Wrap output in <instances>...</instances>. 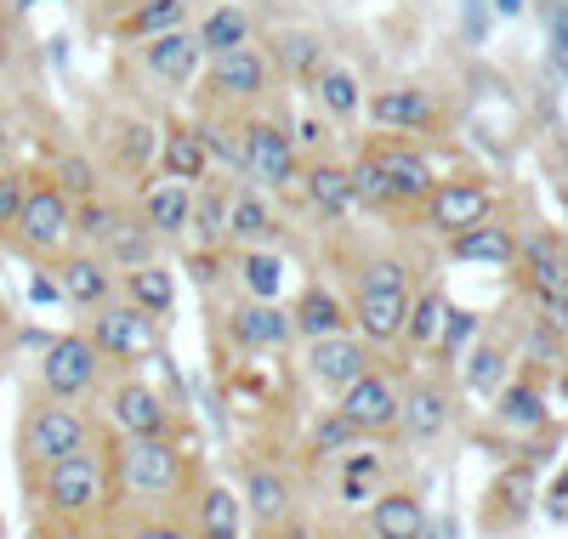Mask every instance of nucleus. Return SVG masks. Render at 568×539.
I'll list each match as a JSON object with an SVG mask.
<instances>
[{
    "label": "nucleus",
    "mask_w": 568,
    "mask_h": 539,
    "mask_svg": "<svg viewBox=\"0 0 568 539\" xmlns=\"http://www.w3.org/2000/svg\"><path fill=\"white\" fill-rule=\"evenodd\" d=\"M103 455L120 488V506H154V511H182V495L200 471V455L182 437H114L103 431Z\"/></svg>",
    "instance_id": "1"
},
{
    "label": "nucleus",
    "mask_w": 568,
    "mask_h": 539,
    "mask_svg": "<svg viewBox=\"0 0 568 539\" xmlns=\"http://www.w3.org/2000/svg\"><path fill=\"white\" fill-rule=\"evenodd\" d=\"M18 477H23V495H29L34 517L103 522L120 506V488H114V471H109V455H103V437L91 449H80V455H63L52 466H34V471H18Z\"/></svg>",
    "instance_id": "2"
},
{
    "label": "nucleus",
    "mask_w": 568,
    "mask_h": 539,
    "mask_svg": "<svg viewBox=\"0 0 568 539\" xmlns=\"http://www.w3.org/2000/svg\"><path fill=\"white\" fill-rule=\"evenodd\" d=\"M103 437V420L85 415L80 404H63V398H45V391H29L23 409H18V471H34V466H52L63 455H80Z\"/></svg>",
    "instance_id": "3"
},
{
    "label": "nucleus",
    "mask_w": 568,
    "mask_h": 539,
    "mask_svg": "<svg viewBox=\"0 0 568 539\" xmlns=\"http://www.w3.org/2000/svg\"><path fill=\"white\" fill-rule=\"evenodd\" d=\"M7 244H12L18 256H29L34 267H52L69 244H74V200H69V193L45 176V171L29 176L23 211H18V227H12Z\"/></svg>",
    "instance_id": "4"
},
{
    "label": "nucleus",
    "mask_w": 568,
    "mask_h": 539,
    "mask_svg": "<svg viewBox=\"0 0 568 539\" xmlns=\"http://www.w3.org/2000/svg\"><path fill=\"white\" fill-rule=\"evenodd\" d=\"M103 380H109V364H103L98 347H91L85 329H58V335L40 340L34 391H45V398H63V404H85Z\"/></svg>",
    "instance_id": "5"
},
{
    "label": "nucleus",
    "mask_w": 568,
    "mask_h": 539,
    "mask_svg": "<svg viewBox=\"0 0 568 539\" xmlns=\"http://www.w3.org/2000/svg\"><path fill=\"white\" fill-rule=\"evenodd\" d=\"M240 176L262 193H296V176H302V149L284 120L273 114H251L240 120Z\"/></svg>",
    "instance_id": "6"
},
{
    "label": "nucleus",
    "mask_w": 568,
    "mask_h": 539,
    "mask_svg": "<svg viewBox=\"0 0 568 539\" xmlns=\"http://www.w3.org/2000/svg\"><path fill=\"white\" fill-rule=\"evenodd\" d=\"M103 391V431H114V437H182V426H176V404L165 398L160 386H149L142 375H131V369H120L109 386H98Z\"/></svg>",
    "instance_id": "7"
},
{
    "label": "nucleus",
    "mask_w": 568,
    "mask_h": 539,
    "mask_svg": "<svg viewBox=\"0 0 568 539\" xmlns=\"http://www.w3.org/2000/svg\"><path fill=\"white\" fill-rule=\"evenodd\" d=\"M85 335H91V347L103 353L109 369H136V364L160 358V318H149L142 307H131L125 296L91 307Z\"/></svg>",
    "instance_id": "8"
},
{
    "label": "nucleus",
    "mask_w": 568,
    "mask_h": 539,
    "mask_svg": "<svg viewBox=\"0 0 568 539\" xmlns=\"http://www.w3.org/2000/svg\"><path fill=\"white\" fill-rule=\"evenodd\" d=\"M187 533L194 539H245L251 517H245V500H240V488H233L227 477H216L205 460L194 471V482H187V495H182V511Z\"/></svg>",
    "instance_id": "9"
},
{
    "label": "nucleus",
    "mask_w": 568,
    "mask_h": 539,
    "mask_svg": "<svg viewBox=\"0 0 568 539\" xmlns=\"http://www.w3.org/2000/svg\"><path fill=\"white\" fill-rule=\"evenodd\" d=\"M200 85L216 109H262L267 91H273V63H267L262 45H240V52L205 58Z\"/></svg>",
    "instance_id": "10"
},
{
    "label": "nucleus",
    "mask_w": 568,
    "mask_h": 539,
    "mask_svg": "<svg viewBox=\"0 0 568 539\" xmlns=\"http://www.w3.org/2000/svg\"><path fill=\"white\" fill-rule=\"evenodd\" d=\"M455 426V386L438 369H420L398 386V431L409 437L415 449L438 444V437Z\"/></svg>",
    "instance_id": "11"
},
{
    "label": "nucleus",
    "mask_w": 568,
    "mask_h": 539,
    "mask_svg": "<svg viewBox=\"0 0 568 539\" xmlns=\"http://www.w3.org/2000/svg\"><path fill=\"white\" fill-rule=\"evenodd\" d=\"M415 211H420V222L433 233L455 238V233H466V227H478V222L495 216V187L484 176H438L433 193H426Z\"/></svg>",
    "instance_id": "12"
},
{
    "label": "nucleus",
    "mask_w": 568,
    "mask_h": 539,
    "mask_svg": "<svg viewBox=\"0 0 568 539\" xmlns=\"http://www.w3.org/2000/svg\"><path fill=\"white\" fill-rule=\"evenodd\" d=\"M364 160L387 176V193H393L398 211H415L426 193H433V182H438L433 160L415 149V136H387V131H382L375 142H364Z\"/></svg>",
    "instance_id": "13"
},
{
    "label": "nucleus",
    "mask_w": 568,
    "mask_h": 539,
    "mask_svg": "<svg viewBox=\"0 0 568 539\" xmlns=\"http://www.w3.org/2000/svg\"><path fill=\"white\" fill-rule=\"evenodd\" d=\"M336 415L353 426V437H393L398 431V380L382 369V364H369L342 398H336Z\"/></svg>",
    "instance_id": "14"
},
{
    "label": "nucleus",
    "mask_w": 568,
    "mask_h": 539,
    "mask_svg": "<svg viewBox=\"0 0 568 539\" xmlns=\"http://www.w3.org/2000/svg\"><path fill=\"white\" fill-rule=\"evenodd\" d=\"M240 500H245V517H251V528H262V539L278 528V522H291L296 511H302V500H296V477L284 471L278 460H245V471H240Z\"/></svg>",
    "instance_id": "15"
},
{
    "label": "nucleus",
    "mask_w": 568,
    "mask_h": 539,
    "mask_svg": "<svg viewBox=\"0 0 568 539\" xmlns=\"http://www.w3.org/2000/svg\"><path fill=\"white\" fill-rule=\"evenodd\" d=\"M364 114L375 131H387V136H426V131H438V96L415 85V80H398V85H382V91H369L364 96Z\"/></svg>",
    "instance_id": "16"
},
{
    "label": "nucleus",
    "mask_w": 568,
    "mask_h": 539,
    "mask_svg": "<svg viewBox=\"0 0 568 539\" xmlns=\"http://www.w3.org/2000/svg\"><path fill=\"white\" fill-rule=\"evenodd\" d=\"M302 375H307V386H318V391H329V398H342V391L375 364V353L364 347V340L353 335V329H342V335H318V340H302Z\"/></svg>",
    "instance_id": "17"
},
{
    "label": "nucleus",
    "mask_w": 568,
    "mask_h": 539,
    "mask_svg": "<svg viewBox=\"0 0 568 539\" xmlns=\"http://www.w3.org/2000/svg\"><path fill=\"white\" fill-rule=\"evenodd\" d=\"M52 278H58L63 307H74V313H91V307L120 296V273L98 251H85V244H69V251L52 262Z\"/></svg>",
    "instance_id": "18"
},
{
    "label": "nucleus",
    "mask_w": 568,
    "mask_h": 539,
    "mask_svg": "<svg viewBox=\"0 0 568 539\" xmlns=\"http://www.w3.org/2000/svg\"><path fill=\"white\" fill-rule=\"evenodd\" d=\"M136 69L160 85H171V91H187L205 69V52H200L194 29H171V34H154V40H136Z\"/></svg>",
    "instance_id": "19"
},
{
    "label": "nucleus",
    "mask_w": 568,
    "mask_h": 539,
    "mask_svg": "<svg viewBox=\"0 0 568 539\" xmlns=\"http://www.w3.org/2000/svg\"><path fill=\"white\" fill-rule=\"evenodd\" d=\"M535 500H540V477H535V466H506V471H495V482H489V495H484V533H517L529 517H535Z\"/></svg>",
    "instance_id": "20"
},
{
    "label": "nucleus",
    "mask_w": 568,
    "mask_h": 539,
    "mask_svg": "<svg viewBox=\"0 0 568 539\" xmlns=\"http://www.w3.org/2000/svg\"><path fill=\"white\" fill-rule=\"evenodd\" d=\"M136 222L160 238V251H165V244H187V222H194V187L171 182V176H154L149 187L136 193Z\"/></svg>",
    "instance_id": "21"
},
{
    "label": "nucleus",
    "mask_w": 568,
    "mask_h": 539,
    "mask_svg": "<svg viewBox=\"0 0 568 539\" xmlns=\"http://www.w3.org/2000/svg\"><path fill=\"white\" fill-rule=\"evenodd\" d=\"M404 313H409V296H398V289H353L347 296V324L364 347H398Z\"/></svg>",
    "instance_id": "22"
},
{
    "label": "nucleus",
    "mask_w": 568,
    "mask_h": 539,
    "mask_svg": "<svg viewBox=\"0 0 568 539\" xmlns=\"http://www.w3.org/2000/svg\"><path fill=\"white\" fill-rule=\"evenodd\" d=\"M227 335H233V347H245V353H284L296 340L291 313L278 302H251V296H240L227 307Z\"/></svg>",
    "instance_id": "23"
},
{
    "label": "nucleus",
    "mask_w": 568,
    "mask_h": 539,
    "mask_svg": "<svg viewBox=\"0 0 568 539\" xmlns=\"http://www.w3.org/2000/svg\"><path fill=\"white\" fill-rule=\"evenodd\" d=\"M296 193H302V205H307L318 222H347V216L358 211V205H353V176H347V165L329 160V154H318L313 165H302Z\"/></svg>",
    "instance_id": "24"
},
{
    "label": "nucleus",
    "mask_w": 568,
    "mask_h": 539,
    "mask_svg": "<svg viewBox=\"0 0 568 539\" xmlns=\"http://www.w3.org/2000/svg\"><path fill=\"white\" fill-rule=\"evenodd\" d=\"M364 528H369V539H426L433 533V522H426V500L415 495V488H404V482L382 488V495L369 500Z\"/></svg>",
    "instance_id": "25"
},
{
    "label": "nucleus",
    "mask_w": 568,
    "mask_h": 539,
    "mask_svg": "<svg viewBox=\"0 0 568 539\" xmlns=\"http://www.w3.org/2000/svg\"><path fill=\"white\" fill-rule=\"evenodd\" d=\"M517 273H524L529 296H568V244L557 233H535V238H517Z\"/></svg>",
    "instance_id": "26"
},
{
    "label": "nucleus",
    "mask_w": 568,
    "mask_h": 539,
    "mask_svg": "<svg viewBox=\"0 0 568 539\" xmlns=\"http://www.w3.org/2000/svg\"><path fill=\"white\" fill-rule=\"evenodd\" d=\"M154 165H160V176L187 182V187L211 182V171H216V165H211V154H205V136H200V125H187V120H171V125L160 131Z\"/></svg>",
    "instance_id": "27"
},
{
    "label": "nucleus",
    "mask_w": 568,
    "mask_h": 539,
    "mask_svg": "<svg viewBox=\"0 0 568 539\" xmlns=\"http://www.w3.org/2000/svg\"><path fill=\"white\" fill-rule=\"evenodd\" d=\"M200 40L205 58H222V52H240V45H256V12L245 7V0H211L200 23H187Z\"/></svg>",
    "instance_id": "28"
},
{
    "label": "nucleus",
    "mask_w": 568,
    "mask_h": 539,
    "mask_svg": "<svg viewBox=\"0 0 568 539\" xmlns=\"http://www.w3.org/2000/svg\"><path fill=\"white\" fill-rule=\"evenodd\" d=\"M227 256V273H233V284H240V296H251V302H278L284 296V256L273 251V244H233V251H222Z\"/></svg>",
    "instance_id": "29"
},
{
    "label": "nucleus",
    "mask_w": 568,
    "mask_h": 539,
    "mask_svg": "<svg viewBox=\"0 0 568 539\" xmlns=\"http://www.w3.org/2000/svg\"><path fill=\"white\" fill-rule=\"evenodd\" d=\"M495 420L506 431H540L551 420V391L535 375H506L495 391Z\"/></svg>",
    "instance_id": "30"
},
{
    "label": "nucleus",
    "mask_w": 568,
    "mask_h": 539,
    "mask_svg": "<svg viewBox=\"0 0 568 539\" xmlns=\"http://www.w3.org/2000/svg\"><path fill=\"white\" fill-rule=\"evenodd\" d=\"M278 211H273V193L262 187H233L227 193V244H273L278 238Z\"/></svg>",
    "instance_id": "31"
},
{
    "label": "nucleus",
    "mask_w": 568,
    "mask_h": 539,
    "mask_svg": "<svg viewBox=\"0 0 568 539\" xmlns=\"http://www.w3.org/2000/svg\"><path fill=\"white\" fill-rule=\"evenodd\" d=\"M291 313V329H296V340H318V335H342V329H353L347 324V302L336 296L329 284H302V296L284 307Z\"/></svg>",
    "instance_id": "32"
},
{
    "label": "nucleus",
    "mask_w": 568,
    "mask_h": 539,
    "mask_svg": "<svg viewBox=\"0 0 568 539\" xmlns=\"http://www.w3.org/2000/svg\"><path fill=\"white\" fill-rule=\"evenodd\" d=\"M307 91H313V103L336 120V125H347V120L364 114V80H358L347 63H329V58H324V63L313 69Z\"/></svg>",
    "instance_id": "33"
},
{
    "label": "nucleus",
    "mask_w": 568,
    "mask_h": 539,
    "mask_svg": "<svg viewBox=\"0 0 568 539\" xmlns=\"http://www.w3.org/2000/svg\"><path fill=\"white\" fill-rule=\"evenodd\" d=\"M387 471H393V455L375 449L369 437H358L353 449H342V500L347 506H364L387 488Z\"/></svg>",
    "instance_id": "34"
},
{
    "label": "nucleus",
    "mask_w": 568,
    "mask_h": 539,
    "mask_svg": "<svg viewBox=\"0 0 568 539\" xmlns=\"http://www.w3.org/2000/svg\"><path fill=\"white\" fill-rule=\"evenodd\" d=\"M449 256L466 262V267H511L517 262V233L506 222H478V227H466L449 238Z\"/></svg>",
    "instance_id": "35"
},
{
    "label": "nucleus",
    "mask_w": 568,
    "mask_h": 539,
    "mask_svg": "<svg viewBox=\"0 0 568 539\" xmlns=\"http://www.w3.org/2000/svg\"><path fill=\"white\" fill-rule=\"evenodd\" d=\"M120 296L131 302V307H142L149 318H171L176 313V273L165 267V262H142V267H131V273H120Z\"/></svg>",
    "instance_id": "36"
},
{
    "label": "nucleus",
    "mask_w": 568,
    "mask_h": 539,
    "mask_svg": "<svg viewBox=\"0 0 568 539\" xmlns=\"http://www.w3.org/2000/svg\"><path fill=\"white\" fill-rule=\"evenodd\" d=\"M444 318H449V296H444V284H415L409 289V313H404V340L398 347H409V353H433V340H438V329H444Z\"/></svg>",
    "instance_id": "37"
},
{
    "label": "nucleus",
    "mask_w": 568,
    "mask_h": 539,
    "mask_svg": "<svg viewBox=\"0 0 568 539\" xmlns=\"http://www.w3.org/2000/svg\"><path fill=\"white\" fill-rule=\"evenodd\" d=\"M98 528H103V539H194L176 511H154V506H136V511L114 506Z\"/></svg>",
    "instance_id": "38"
},
{
    "label": "nucleus",
    "mask_w": 568,
    "mask_h": 539,
    "mask_svg": "<svg viewBox=\"0 0 568 539\" xmlns=\"http://www.w3.org/2000/svg\"><path fill=\"white\" fill-rule=\"evenodd\" d=\"M98 256L114 267V273H131V267H142V262H160V238L142 227L131 211H120V222H114V233L98 244Z\"/></svg>",
    "instance_id": "39"
},
{
    "label": "nucleus",
    "mask_w": 568,
    "mask_h": 539,
    "mask_svg": "<svg viewBox=\"0 0 568 539\" xmlns=\"http://www.w3.org/2000/svg\"><path fill=\"white\" fill-rule=\"evenodd\" d=\"M109 149H114V171L120 176H142L154 165V149H160V131L149 125V120H136V114H120L114 125H109Z\"/></svg>",
    "instance_id": "40"
},
{
    "label": "nucleus",
    "mask_w": 568,
    "mask_h": 539,
    "mask_svg": "<svg viewBox=\"0 0 568 539\" xmlns=\"http://www.w3.org/2000/svg\"><path fill=\"white\" fill-rule=\"evenodd\" d=\"M187 23H194V0H136L120 18V40H154V34H171Z\"/></svg>",
    "instance_id": "41"
},
{
    "label": "nucleus",
    "mask_w": 568,
    "mask_h": 539,
    "mask_svg": "<svg viewBox=\"0 0 568 539\" xmlns=\"http://www.w3.org/2000/svg\"><path fill=\"white\" fill-rule=\"evenodd\" d=\"M506 375H511V353L500 347V340H471V347L460 353V386L478 391V398H495Z\"/></svg>",
    "instance_id": "42"
},
{
    "label": "nucleus",
    "mask_w": 568,
    "mask_h": 539,
    "mask_svg": "<svg viewBox=\"0 0 568 539\" xmlns=\"http://www.w3.org/2000/svg\"><path fill=\"white\" fill-rule=\"evenodd\" d=\"M478 329H484V318L471 313V307H455L449 302V318H444V329H438V340H433V364H444V369H455L460 364V353L471 347V340H478Z\"/></svg>",
    "instance_id": "43"
},
{
    "label": "nucleus",
    "mask_w": 568,
    "mask_h": 539,
    "mask_svg": "<svg viewBox=\"0 0 568 539\" xmlns=\"http://www.w3.org/2000/svg\"><path fill=\"white\" fill-rule=\"evenodd\" d=\"M120 222V205L109 200V193H85V200H74V244H85V251H98V244L114 233Z\"/></svg>",
    "instance_id": "44"
},
{
    "label": "nucleus",
    "mask_w": 568,
    "mask_h": 539,
    "mask_svg": "<svg viewBox=\"0 0 568 539\" xmlns=\"http://www.w3.org/2000/svg\"><path fill=\"white\" fill-rule=\"evenodd\" d=\"M267 63H273V74H296V80L307 85L313 69L324 63V45H318L313 34H296V29H291V34H273V58H267Z\"/></svg>",
    "instance_id": "45"
},
{
    "label": "nucleus",
    "mask_w": 568,
    "mask_h": 539,
    "mask_svg": "<svg viewBox=\"0 0 568 539\" xmlns=\"http://www.w3.org/2000/svg\"><path fill=\"white\" fill-rule=\"evenodd\" d=\"M353 289H398V296H409V289H415V267L404 256H393V251L364 256L353 267Z\"/></svg>",
    "instance_id": "46"
},
{
    "label": "nucleus",
    "mask_w": 568,
    "mask_h": 539,
    "mask_svg": "<svg viewBox=\"0 0 568 539\" xmlns=\"http://www.w3.org/2000/svg\"><path fill=\"white\" fill-rule=\"evenodd\" d=\"M29 165H7L0 171V244L12 238V227H18V211H23V193H29Z\"/></svg>",
    "instance_id": "47"
},
{
    "label": "nucleus",
    "mask_w": 568,
    "mask_h": 539,
    "mask_svg": "<svg viewBox=\"0 0 568 539\" xmlns=\"http://www.w3.org/2000/svg\"><path fill=\"white\" fill-rule=\"evenodd\" d=\"M307 444H313V455H342V449L358 444V437H353V426H347L336 409H329L324 420H313V437H307Z\"/></svg>",
    "instance_id": "48"
},
{
    "label": "nucleus",
    "mask_w": 568,
    "mask_h": 539,
    "mask_svg": "<svg viewBox=\"0 0 568 539\" xmlns=\"http://www.w3.org/2000/svg\"><path fill=\"white\" fill-rule=\"evenodd\" d=\"M45 176H52L63 193H69V200H85V193H98V171H91L80 154H69V160H58V171H45Z\"/></svg>",
    "instance_id": "49"
},
{
    "label": "nucleus",
    "mask_w": 568,
    "mask_h": 539,
    "mask_svg": "<svg viewBox=\"0 0 568 539\" xmlns=\"http://www.w3.org/2000/svg\"><path fill=\"white\" fill-rule=\"evenodd\" d=\"M29 539H103L98 522H63V517H34Z\"/></svg>",
    "instance_id": "50"
},
{
    "label": "nucleus",
    "mask_w": 568,
    "mask_h": 539,
    "mask_svg": "<svg viewBox=\"0 0 568 539\" xmlns=\"http://www.w3.org/2000/svg\"><path fill=\"white\" fill-rule=\"evenodd\" d=\"M551 63L568 80V7H551Z\"/></svg>",
    "instance_id": "51"
},
{
    "label": "nucleus",
    "mask_w": 568,
    "mask_h": 539,
    "mask_svg": "<svg viewBox=\"0 0 568 539\" xmlns=\"http://www.w3.org/2000/svg\"><path fill=\"white\" fill-rule=\"evenodd\" d=\"M29 296H34L40 307H58V302H63V296H58V278H52V273H45V267H40V273L29 278Z\"/></svg>",
    "instance_id": "52"
},
{
    "label": "nucleus",
    "mask_w": 568,
    "mask_h": 539,
    "mask_svg": "<svg viewBox=\"0 0 568 539\" xmlns=\"http://www.w3.org/2000/svg\"><path fill=\"white\" fill-rule=\"evenodd\" d=\"M291 136H296V149H324V136H329V131H324L318 120H302Z\"/></svg>",
    "instance_id": "53"
},
{
    "label": "nucleus",
    "mask_w": 568,
    "mask_h": 539,
    "mask_svg": "<svg viewBox=\"0 0 568 539\" xmlns=\"http://www.w3.org/2000/svg\"><path fill=\"white\" fill-rule=\"evenodd\" d=\"M7 165H12V125L0 120V171H7Z\"/></svg>",
    "instance_id": "54"
},
{
    "label": "nucleus",
    "mask_w": 568,
    "mask_h": 539,
    "mask_svg": "<svg viewBox=\"0 0 568 539\" xmlns=\"http://www.w3.org/2000/svg\"><path fill=\"white\" fill-rule=\"evenodd\" d=\"M489 7H495L500 18H524V7H529V0H489Z\"/></svg>",
    "instance_id": "55"
},
{
    "label": "nucleus",
    "mask_w": 568,
    "mask_h": 539,
    "mask_svg": "<svg viewBox=\"0 0 568 539\" xmlns=\"http://www.w3.org/2000/svg\"><path fill=\"white\" fill-rule=\"evenodd\" d=\"M546 500H568V466H562V477L546 488Z\"/></svg>",
    "instance_id": "56"
},
{
    "label": "nucleus",
    "mask_w": 568,
    "mask_h": 539,
    "mask_svg": "<svg viewBox=\"0 0 568 539\" xmlns=\"http://www.w3.org/2000/svg\"><path fill=\"white\" fill-rule=\"evenodd\" d=\"M324 539H369L364 528H336V533H324Z\"/></svg>",
    "instance_id": "57"
},
{
    "label": "nucleus",
    "mask_w": 568,
    "mask_h": 539,
    "mask_svg": "<svg viewBox=\"0 0 568 539\" xmlns=\"http://www.w3.org/2000/svg\"><path fill=\"white\" fill-rule=\"evenodd\" d=\"M0 69H7V34H0Z\"/></svg>",
    "instance_id": "58"
},
{
    "label": "nucleus",
    "mask_w": 568,
    "mask_h": 539,
    "mask_svg": "<svg viewBox=\"0 0 568 539\" xmlns=\"http://www.w3.org/2000/svg\"><path fill=\"white\" fill-rule=\"evenodd\" d=\"M0 539H7V528H0Z\"/></svg>",
    "instance_id": "59"
}]
</instances>
